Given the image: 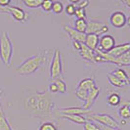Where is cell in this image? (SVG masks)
Segmentation results:
<instances>
[{"mask_svg":"<svg viewBox=\"0 0 130 130\" xmlns=\"http://www.w3.org/2000/svg\"><path fill=\"white\" fill-rule=\"evenodd\" d=\"M120 124H121V125H125V124H126V120H124V119H121V121H120ZM120 124H119V125H120Z\"/></svg>","mask_w":130,"mask_h":130,"instance_id":"b9f144b4","label":"cell"},{"mask_svg":"<svg viewBox=\"0 0 130 130\" xmlns=\"http://www.w3.org/2000/svg\"><path fill=\"white\" fill-rule=\"evenodd\" d=\"M52 4L53 1H51V0H44V1H42L41 5H40V8L44 12H50L51 9H52Z\"/></svg>","mask_w":130,"mask_h":130,"instance_id":"f546056e","label":"cell"},{"mask_svg":"<svg viewBox=\"0 0 130 130\" xmlns=\"http://www.w3.org/2000/svg\"><path fill=\"white\" fill-rule=\"evenodd\" d=\"M122 3L125 4L128 8H130V0H123V1H122Z\"/></svg>","mask_w":130,"mask_h":130,"instance_id":"60d3db41","label":"cell"},{"mask_svg":"<svg viewBox=\"0 0 130 130\" xmlns=\"http://www.w3.org/2000/svg\"><path fill=\"white\" fill-rule=\"evenodd\" d=\"M62 28L69 34L70 38L72 39V40L78 41V42H80V43H84L85 35H86V34L78 32V31H76L74 28H72V26H68V25H64V26H62Z\"/></svg>","mask_w":130,"mask_h":130,"instance_id":"8fae6325","label":"cell"},{"mask_svg":"<svg viewBox=\"0 0 130 130\" xmlns=\"http://www.w3.org/2000/svg\"><path fill=\"white\" fill-rule=\"evenodd\" d=\"M120 102H121V98L117 92H111L107 97V103L112 107H117L120 104Z\"/></svg>","mask_w":130,"mask_h":130,"instance_id":"ffe728a7","label":"cell"},{"mask_svg":"<svg viewBox=\"0 0 130 130\" xmlns=\"http://www.w3.org/2000/svg\"><path fill=\"white\" fill-rule=\"evenodd\" d=\"M87 95H88V91L86 90H83V89H77L75 90V96L82 102H85L86 101V98H87Z\"/></svg>","mask_w":130,"mask_h":130,"instance_id":"f1b7e54d","label":"cell"},{"mask_svg":"<svg viewBox=\"0 0 130 130\" xmlns=\"http://www.w3.org/2000/svg\"><path fill=\"white\" fill-rule=\"evenodd\" d=\"M7 11H8L9 15H11L13 17L15 21L20 22V23H26L29 18L28 13L19 6L9 5V6H7Z\"/></svg>","mask_w":130,"mask_h":130,"instance_id":"ba28073f","label":"cell"},{"mask_svg":"<svg viewBox=\"0 0 130 130\" xmlns=\"http://www.w3.org/2000/svg\"><path fill=\"white\" fill-rule=\"evenodd\" d=\"M61 118L67 119L71 122L76 124H84L88 120L84 116H76V115H62Z\"/></svg>","mask_w":130,"mask_h":130,"instance_id":"e0dca14e","label":"cell"},{"mask_svg":"<svg viewBox=\"0 0 130 130\" xmlns=\"http://www.w3.org/2000/svg\"><path fill=\"white\" fill-rule=\"evenodd\" d=\"M38 130H58V128L52 121H44L39 125Z\"/></svg>","mask_w":130,"mask_h":130,"instance_id":"83f0119b","label":"cell"},{"mask_svg":"<svg viewBox=\"0 0 130 130\" xmlns=\"http://www.w3.org/2000/svg\"><path fill=\"white\" fill-rule=\"evenodd\" d=\"M99 36H98L96 33H89V34H86L85 35V40H84V44L88 48H90L91 50H97L98 43H99Z\"/></svg>","mask_w":130,"mask_h":130,"instance_id":"5bb4252c","label":"cell"},{"mask_svg":"<svg viewBox=\"0 0 130 130\" xmlns=\"http://www.w3.org/2000/svg\"><path fill=\"white\" fill-rule=\"evenodd\" d=\"M116 46V39L111 34H104L100 36L97 50L100 52L108 53Z\"/></svg>","mask_w":130,"mask_h":130,"instance_id":"52a82bcc","label":"cell"},{"mask_svg":"<svg viewBox=\"0 0 130 130\" xmlns=\"http://www.w3.org/2000/svg\"><path fill=\"white\" fill-rule=\"evenodd\" d=\"M100 92H101V88L98 87V86L92 88L91 90H89V91H88L87 98H86V101L84 102L82 108H84V109H91L92 105L94 104V102L96 101V99H97L98 96H99Z\"/></svg>","mask_w":130,"mask_h":130,"instance_id":"7c38bea8","label":"cell"},{"mask_svg":"<svg viewBox=\"0 0 130 130\" xmlns=\"http://www.w3.org/2000/svg\"><path fill=\"white\" fill-rule=\"evenodd\" d=\"M111 73L112 75H115L117 78H118L119 80H121L122 82H124L126 85H129V78L126 72L124 71L122 68H117L115 71L111 72Z\"/></svg>","mask_w":130,"mask_h":130,"instance_id":"ac0fdd59","label":"cell"},{"mask_svg":"<svg viewBox=\"0 0 130 130\" xmlns=\"http://www.w3.org/2000/svg\"><path fill=\"white\" fill-rule=\"evenodd\" d=\"M127 16L123 11L117 10L111 13L109 17V22L113 28H122L127 24Z\"/></svg>","mask_w":130,"mask_h":130,"instance_id":"8992f818","label":"cell"},{"mask_svg":"<svg viewBox=\"0 0 130 130\" xmlns=\"http://www.w3.org/2000/svg\"><path fill=\"white\" fill-rule=\"evenodd\" d=\"M110 30V28H109V26L104 25V26H102V28L99 30V32L97 33V35L100 37V36H102V35H104V34H108V31Z\"/></svg>","mask_w":130,"mask_h":130,"instance_id":"d590c367","label":"cell"},{"mask_svg":"<svg viewBox=\"0 0 130 130\" xmlns=\"http://www.w3.org/2000/svg\"><path fill=\"white\" fill-rule=\"evenodd\" d=\"M129 108H130L129 103H128V102H126L122 107H120V108L118 109L117 113H118V116H119V117H121V119H124V120L129 119V117H130Z\"/></svg>","mask_w":130,"mask_h":130,"instance_id":"603a6c76","label":"cell"},{"mask_svg":"<svg viewBox=\"0 0 130 130\" xmlns=\"http://www.w3.org/2000/svg\"><path fill=\"white\" fill-rule=\"evenodd\" d=\"M51 11L54 14H56V15L62 14L64 12V5H63V3L61 1H55V2H53Z\"/></svg>","mask_w":130,"mask_h":130,"instance_id":"484cf974","label":"cell"},{"mask_svg":"<svg viewBox=\"0 0 130 130\" xmlns=\"http://www.w3.org/2000/svg\"><path fill=\"white\" fill-rule=\"evenodd\" d=\"M74 16L76 17V19L79 20H86V11L85 9H80V8H76Z\"/></svg>","mask_w":130,"mask_h":130,"instance_id":"d6a6232c","label":"cell"},{"mask_svg":"<svg viewBox=\"0 0 130 130\" xmlns=\"http://www.w3.org/2000/svg\"><path fill=\"white\" fill-rule=\"evenodd\" d=\"M56 86H57V89H58V93H61V94H65L67 92V84L66 82L63 80V79H56L53 81Z\"/></svg>","mask_w":130,"mask_h":130,"instance_id":"4316f807","label":"cell"},{"mask_svg":"<svg viewBox=\"0 0 130 130\" xmlns=\"http://www.w3.org/2000/svg\"><path fill=\"white\" fill-rule=\"evenodd\" d=\"M49 73L52 81L56 79H63L64 80V72H63V62H62V56L59 49H55L53 53Z\"/></svg>","mask_w":130,"mask_h":130,"instance_id":"277c9868","label":"cell"},{"mask_svg":"<svg viewBox=\"0 0 130 130\" xmlns=\"http://www.w3.org/2000/svg\"><path fill=\"white\" fill-rule=\"evenodd\" d=\"M1 95H2V90L0 89V97H1ZM3 108H2V105H1V101H0V110H2Z\"/></svg>","mask_w":130,"mask_h":130,"instance_id":"7bdbcfd3","label":"cell"},{"mask_svg":"<svg viewBox=\"0 0 130 130\" xmlns=\"http://www.w3.org/2000/svg\"><path fill=\"white\" fill-rule=\"evenodd\" d=\"M85 117H89L91 120L96 121L99 124H101L102 126L105 127H109V128H119V123L117 119H115L113 117L107 115V113H91L88 116H85Z\"/></svg>","mask_w":130,"mask_h":130,"instance_id":"5b68a950","label":"cell"},{"mask_svg":"<svg viewBox=\"0 0 130 130\" xmlns=\"http://www.w3.org/2000/svg\"><path fill=\"white\" fill-rule=\"evenodd\" d=\"M22 3L30 9H36L40 8V5L42 3V0H23Z\"/></svg>","mask_w":130,"mask_h":130,"instance_id":"d4e9b609","label":"cell"},{"mask_svg":"<svg viewBox=\"0 0 130 130\" xmlns=\"http://www.w3.org/2000/svg\"><path fill=\"white\" fill-rule=\"evenodd\" d=\"M76 8L80 9H85L86 7L89 5V1L88 0H76V2L73 4Z\"/></svg>","mask_w":130,"mask_h":130,"instance_id":"836d02e7","label":"cell"},{"mask_svg":"<svg viewBox=\"0 0 130 130\" xmlns=\"http://www.w3.org/2000/svg\"><path fill=\"white\" fill-rule=\"evenodd\" d=\"M83 128H84V130H101L97 124L94 123L91 120H87L83 124Z\"/></svg>","mask_w":130,"mask_h":130,"instance_id":"4dcf8cb0","label":"cell"},{"mask_svg":"<svg viewBox=\"0 0 130 130\" xmlns=\"http://www.w3.org/2000/svg\"><path fill=\"white\" fill-rule=\"evenodd\" d=\"M62 115H76V116H88L93 113L91 109H84L79 107H70L61 109Z\"/></svg>","mask_w":130,"mask_h":130,"instance_id":"9c48e42d","label":"cell"},{"mask_svg":"<svg viewBox=\"0 0 130 130\" xmlns=\"http://www.w3.org/2000/svg\"><path fill=\"white\" fill-rule=\"evenodd\" d=\"M25 108L31 116L48 117L52 115L55 102L51 99L49 93L44 90L28 95L25 99Z\"/></svg>","mask_w":130,"mask_h":130,"instance_id":"6da1fadb","label":"cell"},{"mask_svg":"<svg viewBox=\"0 0 130 130\" xmlns=\"http://www.w3.org/2000/svg\"><path fill=\"white\" fill-rule=\"evenodd\" d=\"M13 57V42L8 31L0 32V61L4 67L10 69L12 67Z\"/></svg>","mask_w":130,"mask_h":130,"instance_id":"3957f363","label":"cell"},{"mask_svg":"<svg viewBox=\"0 0 130 130\" xmlns=\"http://www.w3.org/2000/svg\"><path fill=\"white\" fill-rule=\"evenodd\" d=\"M87 20H79L76 19L74 22H73V27L76 31L80 33H84L86 31V26H87Z\"/></svg>","mask_w":130,"mask_h":130,"instance_id":"7402d4cb","label":"cell"},{"mask_svg":"<svg viewBox=\"0 0 130 130\" xmlns=\"http://www.w3.org/2000/svg\"><path fill=\"white\" fill-rule=\"evenodd\" d=\"M0 130H13L4 113L3 109L0 110Z\"/></svg>","mask_w":130,"mask_h":130,"instance_id":"cb8c5ba5","label":"cell"},{"mask_svg":"<svg viewBox=\"0 0 130 130\" xmlns=\"http://www.w3.org/2000/svg\"><path fill=\"white\" fill-rule=\"evenodd\" d=\"M87 22V26H86V31L85 34H89V33H96L99 32V30L102 28V26H104L103 23L99 22V21H95V20H88Z\"/></svg>","mask_w":130,"mask_h":130,"instance_id":"4fadbf2b","label":"cell"},{"mask_svg":"<svg viewBox=\"0 0 130 130\" xmlns=\"http://www.w3.org/2000/svg\"><path fill=\"white\" fill-rule=\"evenodd\" d=\"M99 127H100L101 130H120L119 128H109V127H105V126H102V125H100Z\"/></svg>","mask_w":130,"mask_h":130,"instance_id":"f35d334b","label":"cell"},{"mask_svg":"<svg viewBox=\"0 0 130 130\" xmlns=\"http://www.w3.org/2000/svg\"><path fill=\"white\" fill-rule=\"evenodd\" d=\"M0 14H8V11H7V7L0 6Z\"/></svg>","mask_w":130,"mask_h":130,"instance_id":"ab89813d","label":"cell"},{"mask_svg":"<svg viewBox=\"0 0 130 130\" xmlns=\"http://www.w3.org/2000/svg\"><path fill=\"white\" fill-rule=\"evenodd\" d=\"M64 10H65L67 15H69V16H74L76 7L74 6L73 4H72V3H70V4H68L66 7H64Z\"/></svg>","mask_w":130,"mask_h":130,"instance_id":"1f68e13d","label":"cell"},{"mask_svg":"<svg viewBox=\"0 0 130 130\" xmlns=\"http://www.w3.org/2000/svg\"><path fill=\"white\" fill-rule=\"evenodd\" d=\"M130 50V43L126 42L123 44H119V45H116L111 51L107 53L109 56H111V58L117 59L118 57H120L121 55H123L125 53L129 52Z\"/></svg>","mask_w":130,"mask_h":130,"instance_id":"30bf717a","label":"cell"},{"mask_svg":"<svg viewBox=\"0 0 130 130\" xmlns=\"http://www.w3.org/2000/svg\"><path fill=\"white\" fill-rule=\"evenodd\" d=\"M107 79H108L109 83H110L111 86H113V87H117V88H122V87L127 86V85L125 84L124 82H122L121 80H119V79L116 77L115 75H112L111 72H110V73H108V75H107Z\"/></svg>","mask_w":130,"mask_h":130,"instance_id":"44dd1931","label":"cell"},{"mask_svg":"<svg viewBox=\"0 0 130 130\" xmlns=\"http://www.w3.org/2000/svg\"><path fill=\"white\" fill-rule=\"evenodd\" d=\"M11 5V1L10 0H0V6L7 7Z\"/></svg>","mask_w":130,"mask_h":130,"instance_id":"74e56055","label":"cell"},{"mask_svg":"<svg viewBox=\"0 0 130 130\" xmlns=\"http://www.w3.org/2000/svg\"><path fill=\"white\" fill-rule=\"evenodd\" d=\"M96 81L93 77H88L84 78L82 80H80L77 84V89H83L86 91H89L91 90L92 88L96 87Z\"/></svg>","mask_w":130,"mask_h":130,"instance_id":"2e32d148","label":"cell"},{"mask_svg":"<svg viewBox=\"0 0 130 130\" xmlns=\"http://www.w3.org/2000/svg\"><path fill=\"white\" fill-rule=\"evenodd\" d=\"M48 91L50 94H55V93H58V89H57V86L54 82H51L49 86H48Z\"/></svg>","mask_w":130,"mask_h":130,"instance_id":"e575fe53","label":"cell"},{"mask_svg":"<svg viewBox=\"0 0 130 130\" xmlns=\"http://www.w3.org/2000/svg\"><path fill=\"white\" fill-rule=\"evenodd\" d=\"M47 61L45 54L38 53L36 55L26 58L22 64L17 67L16 72L20 75H30L39 70Z\"/></svg>","mask_w":130,"mask_h":130,"instance_id":"7a4b0ae2","label":"cell"},{"mask_svg":"<svg viewBox=\"0 0 130 130\" xmlns=\"http://www.w3.org/2000/svg\"><path fill=\"white\" fill-rule=\"evenodd\" d=\"M81 44H82V43H80V42H78V41L72 40V46L75 51H78V52L80 51V49H81Z\"/></svg>","mask_w":130,"mask_h":130,"instance_id":"8d00e7d4","label":"cell"},{"mask_svg":"<svg viewBox=\"0 0 130 130\" xmlns=\"http://www.w3.org/2000/svg\"><path fill=\"white\" fill-rule=\"evenodd\" d=\"M79 55L83 60L93 63V59H94V56H95V51L91 50L90 48H88L87 46L85 45L84 43H82L81 44V49L79 51Z\"/></svg>","mask_w":130,"mask_h":130,"instance_id":"9a60e30c","label":"cell"},{"mask_svg":"<svg viewBox=\"0 0 130 130\" xmlns=\"http://www.w3.org/2000/svg\"><path fill=\"white\" fill-rule=\"evenodd\" d=\"M113 65L118 66V67H128L130 65V52L125 53L120 57L115 59Z\"/></svg>","mask_w":130,"mask_h":130,"instance_id":"d6986e66","label":"cell"}]
</instances>
